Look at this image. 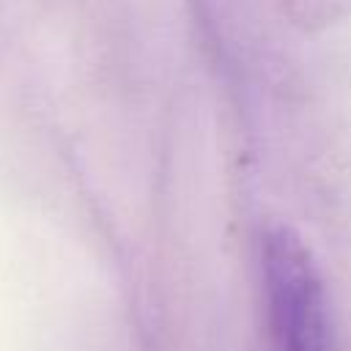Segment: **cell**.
<instances>
[{"instance_id": "6da1fadb", "label": "cell", "mask_w": 351, "mask_h": 351, "mask_svg": "<svg viewBox=\"0 0 351 351\" xmlns=\"http://www.w3.org/2000/svg\"><path fill=\"white\" fill-rule=\"evenodd\" d=\"M261 285L269 351H332L326 282L310 244L291 225L266 228Z\"/></svg>"}, {"instance_id": "7a4b0ae2", "label": "cell", "mask_w": 351, "mask_h": 351, "mask_svg": "<svg viewBox=\"0 0 351 351\" xmlns=\"http://www.w3.org/2000/svg\"><path fill=\"white\" fill-rule=\"evenodd\" d=\"M282 14L302 30H324L351 11V0H277Z\"/></svg>"}]
</instances>
